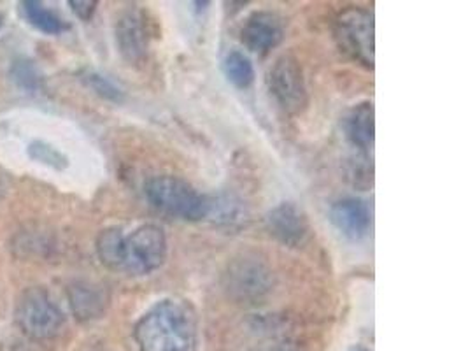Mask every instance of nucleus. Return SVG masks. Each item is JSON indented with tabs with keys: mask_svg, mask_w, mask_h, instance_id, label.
Wrapping results in <instances>:
<instances>
[{
	"mask_svg": "<svg viewBox=\"0 0 468 351\" xmlns=\"http://www.w3.org/2000/svg\"><path fill=\"white\" fill-rule=\"evenodd\" d=\"M167 238L156 225L137 227L128 236L122 229L112 227L97 238L101 262L130 276H146L160 269L167 259Z\"/></svg>",
	"mask_w": 468,
	"mask_h": 351,
	"instance_id": "obj_1",
	"label": "nucleus"
},
{
	"mask_svg": "<svg viewBox=\"0 0 468 351\" xmlns=\"http://www.w3.org/2000/svg\"><path fill=\"white\" fill-rule=\"evenodd\" d=\"M133 335L139 351H197L195 311L185 301H160L137 322Z\"/></svg>",
	"mask_w": 468,
	"mask_h": 351,
	"instance_id": "obj_2",
	"label": "nucleus"
},
{
	"mask_svg": "<svg viewBox=\"0 0 468 351\" xmlns=\"http://www.w3.org/2000/svg\"><path fill=\"white\" fill-rule=\"evenodd\" d=\"M144 196L156 211L185 221L207 218L213 207L209 198L176 176L151 177L144 185Z\"/></svg>",
	"mask_w": 468,
	"mask_h": 351,
	"instance_id": "obj_3",
	"label": "nucleus"
},
{
	"mask_svg": "<svg viewBox=\"0 0 468 351\" xmlns=\"http://www.w3.org/2000/svg\"><path fill=\"white\" fill-rule=\"evenodd\" d=\"M16 322L32 339L46 341L60 334L65 316L43 288L25 290L16 306Z\"/></svg>",
	"mask_w": 468,
	"mask_h": 351,
	"instance_id": "obj_4",
	"label": "nucleus"
},
{
	"mask_svg": "<svg viewBox=\"0 0 468 351\" xmlns=\"http://www.w3.org/2000/svg\"><path fill=\"white\" fill-rule=\"evenodd\" d=\"M342 51L367 67H374V18L363 9H346L335 22Z\"/></svg>",
	"mask_w": 468,
	"mask_h": 351,
	"instance_id": "obj_5",
	"label": "nucleus"
},
{
	"mask_svg": "<svg viewBox=\"0 0 468 351\" xmlns=\"http://www.w3.org/2000/svg\"><path fill=\"white\" fill-rule=\"evenodd\" d=\"M227 290L239 303H261L272 290V272L260 259L244 255L229 265Z\"/></svg>",
	"mask_w": 468,
	"mask_h": 351,
	"instance_id": "obj_6",
	"label": "nucleus"
},
{
	"mask_svg": "<svg viewBox=\"0 0 468 351\" xmlns=\"http://www.w3.org/2000/svg\"><path fill=\"white\" fill-rule=\"evenodd\" d=\"M269 90L277 106L288 114H298L307 106V88L297 58L284 55L269 72Z\"/></svg>",
	"mask_w": 468,
	"mask_h": 351,
	"instance_id": "obj_7",
	"label": "nucleus"
},
{
	"mask_svg": "<svg viewBox=\"0 0 468 351\" xmlns=\"http://www.w3.org/2000/svg\"><path fill=\"white\" fill-rule=\"evenodd\" d=\"M267 227L277 241L298 248L307 241L311 225L307 217L292 202H282L267 215Z\"/></svg>",
	"mask_w": 468,
	"mask_h": 351,
	"instance_id": "obj_8",
	"label": "nucleus"
},
{
	"mask_svg": "<svg viewBox=\"0 0 468 351\" xmlns=\"http://www.w3.org/2000/svg\"><path fill=\"white\" fill-rule=\"evenodd\" d=\"M116 44L122 57L130 64H141L148 55V27L139 11H125L116 20Z\"/></svg>",
	"mask_w": 468,
	"mask_h": 351,
	"instance_id": "obj_9",
	"label": "nucleus"
},
{
	"mask_svg": "<svg viewBox=\"0 0 468 351\" xmlns=\"http://www.w3.org/2000/svg\"><path fill=\"white\" fill-rule=\"evenodd\" d=\"M330 219L344 238L362 241L372 229V213L362 198H344L330 209Z\"/></svg>",
	"mask_w": 468,
	"mask_h": 351,
	"instance_id": "obj_10",
	"label": "nucleus"
},
{
	"mask_svg": "<svg viewBox=\"0 0 468 351\" xmlns=\"http://www.w3.org/2000/svg\"><path fill=\"white\" fill-rule=\"evenodd\" d=\"M284 28L282 23L272 13L258 11L253 13L240 30V41L256 53H265L274 49L282 41Z\"/></svg>",
	"mask_w": 468,
	"mask_h": 351,
	"instance_id": "obj_11",
	"label": "nucleus"
},
{
	"mask_svg": "<svg viewBox=\"0 0 468 351\" xmlns=\"http://www.w3.org/2000/svg\"><path fill=\"white\" fill-rule=\"evenodd\" d=\"M344 132L347 141L363 154H368L374 146V106L363 102L355 106L344 118Z\"/></svg>",
	"mask_w": 468,
	"mask_h": 351,
	"instance_id": "obj_12",
	"label": "nucleus"
},
{
	"mask_svg": "<svg viewBox=\"0 0 468 351\" xmlns=\"http://www.w3.org/2000/svg\"><path fill=\"white\" fill-rule=\"evenodd\" d=\"M69 297L72 311L80 320L97 318L104 311V297L97 286L78 283L69 288Z\"/></svg>",
	"mask_w": 468,
	"mask_h": 351,
	"instance_id": "obj_13",
	"label": "nucleus"
},
{
	"mask_svg": "<svg viewBox=\"0 0 468 351\" xmlns=\"http://www.w3.org/2000/svg\"><path fill=\"white\" fill-rule=\"evenodd\" d=\"M22 5L28 23L46 36H60L69 28L65 20L37 0H25Z\"/></svg>",
	"mask_w": 468,
	"mask_h": 351,
	"instance_id": "obj_14",
	"label": "nucleus"
},
{
	"mask_svg": "<svg viewBox=\"0 0 468 351\" xmlns=\"http://www.w3.org/2000/svg\"><path fill=\"white\" fill-rule=\"evenodd\" d=\"M9 76H11L13 83L27 95L36 97V95H41L44 91L43 74H41L39 67L28 58H16L11 64Z\"/></svg>",
	"mask_w": 468,
	"mask_h": 351,
	"instance_id": "obj_15",
	"label": "nucleus"
},
{
	"mask_svg": "<svg viewBox=\"0 0 468 351\" xmlns=\"http://www.w3.org/2000/svg\"><path fill=\"white\" fill-rule=\"evenodd\" d=\"M223 69H225V74L229 78V81L237 88H250L255 81V69L251 60L240 53V51H230L227 57H225V62H223Z\"/></svg>",
	"mask_w": 468,
	"mask_h": 351,
	"instance_id": "obj_16",
	"label": "nucleus"
},
{
	"mask_svg": "<svg viewBox=\"0 0 468 351\" xmlns=\"http://www.w3.org/2000/svg\"><path fill=\"white\" fill-rule=\"evenodd\" d=\"M81 80L86 87L90 88L93 93H97L99 97H102L104 101L114 102V104H122L125 101L123 90L101 72L86 70L81 74Z\"/></svg>",
	"mask_w": 468,
	"mask_h": 351,
	"instance_id": "obj_17",
	"label": "nucleus"
},
{
	"mask_svg": "<svg viewBox=\"0 0 468 351\" xmlns=\"http://www.w3.org/2000/svg\"><path fill=\"white\" fill-rule=\"evenodd\" d=\"M27 154L34 162L43 164L46 167H51L55 171H65L69 167V158L46 141H39V139L32 141L27 148Z\"/></svg>",
	"mask_w": 468,
	"mask_h": 351,
	"instance_id": "obj_18",
	"label": "nucleus"
},
{
	"mask_svg": "<svg viewBox=\"0 0 468 351\" xmlns=\"http://www.w3.org/2000/svg\"><path fill=\"white\" fill-rule=\"evenodd\" d=\"M69 5L72 7L74 15H76L80 20L88 22V20L93 16V13H95V9H97L99 4H97L95 0H69Z\"/></svg>",
	"mask_w": 468,
	"mask_h": 351,
	"instance_id": "obj_19",
	"label": "nucleus"
},
{
	"mask_svg": "<svg viewBox=\"0 0 468 351\" xmlns=\"http://www.w3.org/2000/svg\"><path fill=\"white\" fill-rule=\"evenodd\" d=\"M272 351H295L293 348H290V346H279V348H276V350Z\"/></svg>",
	"mask_w": 468,
	"mask_h": 351,
	"instance_id": "obj_20",
	"label": "nucleus"
},
{
	"mask_svg": "<svg viewBox=\"0 0 468 351\" xmlns=\"http://www.w3.org/2000/svg\"><path fill=\"white\" fill-rule=\"evenodd\" d=\"M0 27H2V16H0Z\"/></svg>",
	"mask_w": 468,
	"mask_h": 351,
	"instance_id": "obj_21",
	"label": "nucleus"
}]
</instances>
